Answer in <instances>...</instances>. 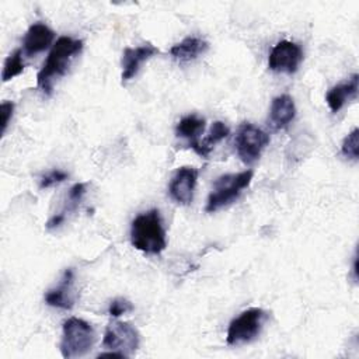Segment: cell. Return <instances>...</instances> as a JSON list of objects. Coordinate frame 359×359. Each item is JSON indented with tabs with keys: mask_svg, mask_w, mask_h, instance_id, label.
<instances>
[{
	"mask_svg": "<svg viewBox=\"0 0 359 359\" xmlns=\"http://www.w3.org/2000/svg\"><path fill=\"white\" fill-rule=\"evenodd\" d=\"M83 41L60 36L53 43L46 60L36 74V86L46 95L52 94L53 83L66 74L72 62L81 53Z\"/></svg>",
	"mask_w": 359,
	"mask_h": 359,
	"instance_id": "cell-1",
	"label": "cell"
},
{
	"mask_svg": "<svg viewBox=\"0 0 359 359\" xmlns=\"http://www.w3.org/2000/svg\"><path fill=\"white\" fill-rule=\"evenodd\" d=\"M132 245L150 255L161 254L167 247L165 229L157 209H150L137 215L130 224Z\"/></svg>",
	"mask_w": 359,
	"mask_h": 359,
	"instance_id": "cell-2",
	"label": "cell"
},
{
	"mask_svg": "<svg viewBox=\"0 0 359 359\" xmlns=\"http://www.w3.org/2000/svg\"><path fill=\"white\" fill-rule=\"evenodd\" d=\"M254 177L252 170H245L237 174H224L215 180L212 191L208 196L205 210L213 213L230 203H233L241 192L250 185Z\"/></svg>",
	"mask_w": 359,
	"mask_h": 359,
	"instance_id": "cell-3",
	"label": "cell"
},
{
	"mask_svg": "<svg viewBox=\"0 0 359 359\" xmlns=\"http://www.w3.org/2000/svg\"><path fill=\"white\" fill-rule=\"evenodd\" d=\"M95 341V332L87 321L70 317L63 323L60 352L63 358L72 359L86 355L91 351Z\"/></svg>",
	"mask_w": 359,
	"mask_h": 359,
	"instance_id": "cell-4",
	"label": "cell"
},
{
	"mask_svg": "<svg viewBox=\"0 0 359 359\" xmlns=\"http://www.w3.org/2000/svg\"><path fill=\"white\" fill-rule=\"evenodd\" d=\"M266 317L268 314L259 307H251L248 310H244L229 324L226 337L227 344L231 346H237L254 341L259 335L266 321Z\"/></svg>",
	"mask_w": 359,
	"mask_h": 359,
	"instance_id": "cell-5",
	"label": "cell"
},
{
	"mask_svg": "<svg viewBox=\"0 0 359 359\" xmlns=\"http://www.w3.org/2000/svg\"><path fill=\"white\" fill-rule=\"evenodd\" d=\"M268 143L269 135L250 122L241 123L234 137L236 153L240 160L247 165L254 164L261 157Z\"/></svg>",
	"mask_w": 359,
	"mask_h": 359,
	"instance_id": "cell-6",
	"label": "cell"
},
{
	"mask_svg": "<svg viewBox=\"0 0 359 359\" xmlns=\"http://www.w3.org/2000/svg\"><path fill=\"white\" fill-rule=\"evenodd\" d=\"M140 337L137 330L123 321H112L108 324L102 338V348L109 351H116L129 356L135 353L139 348Z\"/></svg>",
	"mask_w": 359,
	"mask_h": 359,
	"instance_id": "cell-7",
	"label": "cell"
},
{
	"mask_svg": "<svg viewBox=\"0 0 359 359\" xmlns=\"http://www.w3.org/2000/svg\"><path fill=\"white\" fill-rule=\"evenodd\" d=\"M303 60L302 48L292 41H279L271 50L268 57V67L276 73L292 74L297 72Z\"/></svg>",
	"mask_w": 359,
	"mask_h": 359,
	"instance_id": "cell-8",
	"label": "cell"
},
{
	"mask_svg": "<svg viewBox=\"0 0 359 359\" xmlns=\"http://www.w3.org/2000/svg\"><path fill=\"white\" fill-rule=\"evenodd\" d=\"M199 170L191 165L180 167L175 174L172 175L170 185H168V194L174 202L178 205H189L194 199V192L198 181Z\"/></svg>",
	"mask_w": 359,
	"mask_h": 359,
	"instance_id": "cell-9",
	"label": "cell"
},
{
	"mask_svg": "<svg viewBox=\"0 0 359 359\" xmlns=\"http://www.w3.org/2000/svg\"><path fill=\"white\" fill-rule=\"evenodd\" d=\"M157 53H158V49L153 43H149V42L135 46V48H125L122 52V60H121L122 83L135 77L137 74L140 66Z\"/></svg>",
	"mask_w": 359,
	"mask_h": 359,
	"instance_id": "cell-10",
	"label": "cell"
},
{
	"mask_svg": "<svg viewBox=\"0 0 359 359\" xmlns=\"http://www.w3.org/2000/svg\"><path fill=\"white\" fill-rule=\"evenodd\" d=\"M76 293H74V272L72 268H67L63 272V276L59 282V285L45 294V302L57 309L69 310L74 306Z\"/></svg>",
	"mask_w": 359,
	"mask_h": 359,
	"instance_id": "cell-11",
	"label": "cell"
},
{
	"mask_svg": "<svg viewBox=\"0 0 359 359\" xmlns=\"http://www.w3.org/2000/svg\"><path fill=\"white\" fill-rule=\"evenodd\" d=\"M55 39V32L43 22H34L29 25L22 41V53L27 56L36 55L48 49Z\"/></svg>",
	"mask_w": 359,
	"mask_h": 359,
	"instance_id": "cell-12",
	"label": "cell"
},
{
	"mask_svg": "<svg viewBox=\"0 0 359 359\" xmlns=\"http://www.w3.org/2000/svg\"><path fill=\"white\" fill-rule=\"evenodd\" d=\"M358 81H359V76L355 73L348 81L337 84L327 91L325 101L331 112L337 114L339 109H342V107L346 102L358 97Z\"/></svg>",
	"mask_w": 359,
	"mask_h": 359,
	"instance_id": "cell-13",
	"label": "cell"
},
{
	"mask_svg": "<svg viewBox=\"0 0 359 359\" xmlns=\"http://www.w3.org/2000/svg\"><path fill=\"white\" fill-rule=\"evenodd\" d=\"M296 115L293 98L289 94L278 95L272 100L269 108V121L275 129L286 128Z\"/></svg>",
	"mask_w": 359,
	"mask_h": 359,
	"instance_id": "cell-14",
	"label": "cell"
},
{
	"mask_svg": "<svg viewBox=\"0 0 359 359\" xmlns=\"http://www.w3.org/2000/svg\"><path fill=\"white\" fill-rule=\"evenodd\" d=\"M208 48H209V45L205 39H202L199 36H187L181 42L175 43L170 49V53L175 60L185 63V62H191V60L196 59L199 55L205 53L208 50Z\"/></svg>",
	"mask_w": 359,
	"mask_h": 359,
	"instance_id": "cell-15",
	"label": "cell"
},
{
	"mask_svg": "<svg viewBox=\"0 0 359 359\" xmlns=\"http://www.w3.org/2000/svg\"><path fill=\"white\" fill-rule=\"evenodd\" d=\"M203 129H205V119L195 114H191L180 119V122L175 126V135L178 137L187 139L189 142V146L194 150L199 143V135L203 132Z\"/></svg>",
	"mask_w": 359,
	"mask_h": 359,
	"instance_id": "cell-16",
	"label": "cell"
},
{
	"mask_svg": "<svg viewBox=\"0 0 359 359\" xmlns=\"http://www.w3.org/2000/svg\"><path fill=\"white\" fill-rule=\"evenodd\" d=\"M230 133V129L222 122V121H216L212 123L209 133L206 135V137H203L202 140H199L198 146L194 149V151L202 157H208L209 153L212 151L213 146L219 142H222L224 137H227Z\"/></svg>",
	"mask_w": 359,
	"mask_h": 359,
	"instance_id": "cell-17",
	"label": "cell"
},
{
	"mask_svg": "<svg viewBox=\"0 0 359 359\" xmlns=\"http://www.w3.org/2000/svg\"><path fill=\"white\" fill-rule=\"evenodd\" d=\"M25 69V63L22 60V49H15L14 52H11L3 65V72H1V80L6 83L11 79H14L15 76L21 74Z\"/></svg>",
	"mask_w": 359,
	"mask_h": 359,
	"instance_id": "cell-18",
	"label": "cell"
},
{
	"mask_svg": "<svg viewBox=\"0 0 359 359\" xmlns=\"http://www.w3.org/2000/svg\"><path fill=\"white\" fill-rule=\"evenodd\" d=\"M341 154L349 160H358L359 146H358V128L348 133L341 144Z\"/></svg>",
	"mask_w": 359,
	"mask_h": 359,
	"instance_id": "cell-19",
	"label": "cell"
},
{
	"mask_svg": "<svg viewBox=\"0 0 359 359\" xmlns=\"http://www.w3.org/2000/svg\"><path fill=\"white\" fill-rule=\"evenodd\" d=\"M86 188H87V184L84 182H77L74 184L70 189H69V194H67V203H66V209L67 210H74L80 201L83 199L84 194H86Z\"/></svg>",
	"mask_w": 359,
	"mask_h": 359,
	"instance_id": "cell-20",
	"label": "cell"
},
{
	"mask_svg": "<svg viewBox=\"0 0 359 359\" xmlns=\"http://www.w3.org/2000/svg\"><path fill=\"white\" fill-rule=\"evenodd\" d=\"M133 310V306L129 300L126 299H122V297H118V299H114L111 303H109V307H108V314L111 317H119L122 314H126L129 311Z\"/></svg>",
	"mask_w": 359,
	"mask_h": 359,
	"instance_id": "cell-21",
	"label": "cell"
},
{
	"mask_svg": "<svg viewBox=\"0 0 359 359\" xmlns=\"http://www.w3.org/2000/svg\"><path fill=\"white\" fill-rule=\"evenodd\" d=\"M67 178V172L62 171V170H52L49 174H46L45 177L41 178V182H39V188L43 189V188H49L55 184H59V182H63Z\"/></svg>",
	"mask_w": 359,
	"mask_h": 359,
	"instance_id": "cell-22",
	"label": "cell"
},
{
	"mask_svg": "<svg viewBox=\"0 0 359 359\" xmlns=\"http://www.w3.org/2000/svg\"><path fill=\"white\" fill-rule=\"evenodd\" d=\"M14 111V104L11 101H4L0 105V115H1V135L6 133V129L10 123V119L13 116Z\"/></svg>",
	"mask_w": 359,
	"mask_h": 359,
	"instance_id": "cell-23",
	"label": "cell"
},
{
	"mask_svg": "<svg viewBox=\"0 0 359 359\" xmlns=\"http://www.w3.org/2000/svg\"><path fill=\"white\" fill-rule=\"evenodd\" d=\"M65 219H66V215H63L62 212L53 215V216L46 222V229H48V230H52V229L59 227V226L65 222Z\"/></svg>",
	"mask_w": 359,
	"mask_h": 359,
	"instance_id": "cell-24",
	"label": "cell"
}]
</instances>
